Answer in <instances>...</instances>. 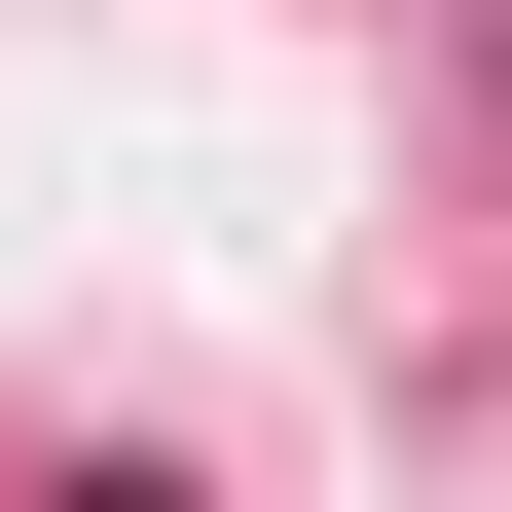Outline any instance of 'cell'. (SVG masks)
I'll list each match as a JSON object with an SVG mask.
<instances>
[{"label":"cell","instance_id":"6da1fadb","mask_svg":"<svg viewBox=\"0 0 512 512\" xmlns=\"http://www.w3.org/2000/svg\"><path fill=\"white\" fill-rule=\"evenodd\" d=\"M110 512H147V476H110Z\"/></svg>","mask_w":512,"mask_h":512}]
</instances>
